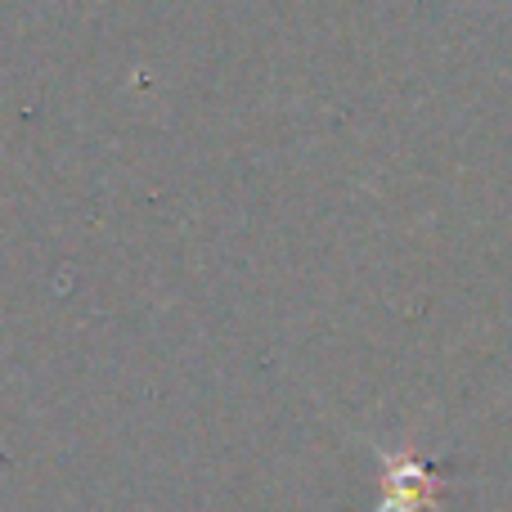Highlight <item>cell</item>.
Wrapping results in <instances>:
<instances>
[{
  "label": "cell",
  "instance_id": "6da1fadb",
  "mask_svg": "<svg viewBox=\"0 0 512 512\" xmlns=\"http://www.w3.org/2000/svg\"><path fill=\"white\" fill-rule=\"evenodd\" d=\"M450 472L432 468V463L414 459V454H396L387 459V499H382L378 512H418L436 504V490L445 486Z\"/></svg>",
  "mask_w": 512,
  "mask_h": 512
}]
</instances>
